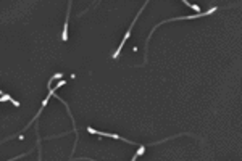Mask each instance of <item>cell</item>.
<instances>
[{"instance_id":"2","label":"cell","mask_w":242,"mask_h":161,"mask_svg":"<svg viewBox=\"0 0 242 161\" xmlns=\"http://www.w3.org/2000/svg\"><path fill=\"white\" fill-rule=\"evenodd\" d=\"M144 152H145V147H144V145H140V147H139V150H137V153H136L134 156H133V159H137V156L144 155Z\"/></svg>"},{"instance_id":"1","label":"cell","mask_w":242,"mask_h":161,"mask_svg":"<svg viewBox=\"0 0 242 161\" xmlns=\"http://www.w3.org/2000/svg\"><path fill=\"white\" fill-rule=\"evenodd\" d=\"M5 100H10V103H13L15 107H20V103H18L16 100H13V98H11L10 95H7V94H3L2 97H0V102H5Z\"/></svg>"}]
</instances>
